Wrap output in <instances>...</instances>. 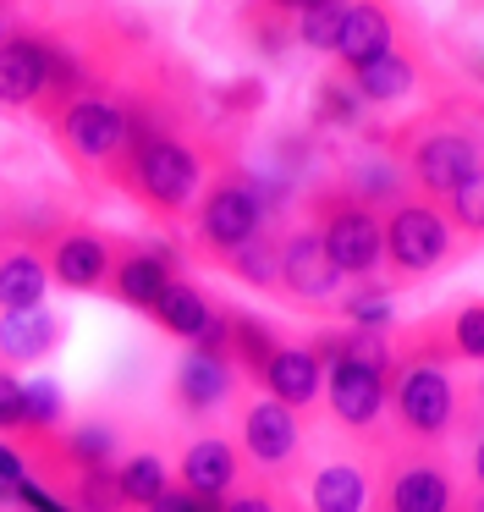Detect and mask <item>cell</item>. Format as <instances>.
I'll list each match as a JSON object with an SVG mask.
<instances>
[{
  "label": "cell",
  "instance_id": "1",
  "mask_svg": "<svg viewBox=\"0 0 484 512\" xmlns=\"http://www.w3.org/2000/svg\"><path fill=\"white\" fill-rule=\"evenodd\" d=\"M385 402L396 408L402 435H413L418 446H440L451 435V424H457L462 386L451 380L446 364H407V358H396L391 380H385Z\"/></svg>",
  "mask_w": 484,
  "mask_h": 512
},
{
  "label": "cell",
  "instance_id": "2",
  "mask_svg": "<svg viewBox=\"0 0 484 512\" xmlns=\"http://www.w3.org/2000/svg\"><path fill=\"white\" fill-rule=\"evenodd\" d=\"M451 254V221L424 199H402L380 221V259H391V270L402 281H418L429 270H440Z\"/></svg>",
  "mask_w": 484,
  "mask_h": 512
},
{
  "label": "cell",
  "instance_id": "3",
  "mask_svg": "<svg viewBox=\"0 0 484 512\" xmlns=\"http://www.w3.org/2000/svg\"><path fill=\"white\" fill-rule=\"evenodd\" d=\"M127 171H132V193H138L143 204H154V210H165V215L187 210L198 182H204V160H198V149H187L182 138H138Z\"/></svg>",
  "mask_w": 484,
  "mask_h": 512
},
{
  "label": "cell",
  "instance_id": "4",
  "mask_svg": "<svg viewBox=\"0 0 484 512\" xmlns=\"http://www.w3.org/2000/svg\"><path fill=\"white\" fill-rule=\"evenodd\" d=\"M264 232V199L253 177H226L209 188V199L198 204V243L215 254V265H226L242 243Z\"/></svg>",
  "mask_w": 484,
  "mask_h": 512
},
{
  "label": "cell",
  "instance_id": "5",
  "mask_svg": "<svg viewBox=\"0 0 484 512\" xmlns=\"http://www.w3.org/2000/svg\"><path fill=\"white\" fill-rule=\"evenodd\" d=\"M319 243H325L330 265L341 276H374L380 270V215L363 199H325V221H319Z\"/></svg>",
  "mask_w": 484,
  "mask_h": 512
},
{
  "label": "cell",
  "instance_id": "6",
  "mask_svg": "<svg viewBox=\"0 0 484 512\" xmlns=\"http://www.w3.org/2000/svg\"><path fill=\"white\" fill-rule=\"evenodd\" d=\"M380 512H457V479L440 457L407 452L385 468Z\"/></svg>",
  "mask_w": 484,
  "mask_h": 512
},
{
  "label": "cell",
  "instance_id": "7",
  "mask_svg": "<svg viewBox=\"0 0 484 512\" xmlns=\"http://www.w3.org/2000/svg\"><path fill=\"white\" fill-rule=\"evenodd\" d=\"M275 281H281V287L292 292L303 309H319V303L336 298L341 270L330 265L325 243H319L314 232H292L281 248H275Z\"/></svg>",
  "mask_w": 484,
  "mask_h": 512
},
{
  "label": "cell",
  "instance_id": "8",
  "mask_svg": "<svg viewBox=\"0 0 484 512\" xmlns=\"http://www.w3.org/2000/svg\"><path fill=\"white\" fill-rule=\"evenodd\" d=\"M61 138L77 160L99 166V160L121 155V144H127V111L99 100V94H83V100H72L61 111Z\"/></svg>",
  "mask_w": 484,
  "mask_h": 512
},
{
  "label": "cell",
  "instance_id": "9",
  "mask_svg": "<svg viewBox=\"0 0 484 512\" xmlns=\"http://www.w3.org/2000/svg\"><path fill=\"white\" fill-rule=\"evenodd\" d=\"M479 177V138L473 133H457V127H446V133H429L424 144L413 149V182L429 193H457L462 182Z\"/></svg>",
  "mask_w": 484,
  "mask_h": 512
},
{
  "label": "cell",
  "instance_id": "10",
  "mask_svg": "<svg viewBox=\"0 0 484 512\" xmlns=\"http://www.w3.org/2000/svg\"><path fill=\"white\" fill-rule=\"evenodd\" d=\"M110 259H116L110 237L88 232V226H72V232H61L50 243L44 276H55V287H66V292H99L110 276Z\"/></svg>",
  "mask_w": 484,
  "mask_h": 512
},
{
  "label": "cell",
  "instance_id": "11",
  "mask_svg": "<svg viewBox=\"0 0 484 512\" xmlns=\"http://www.w3.org/2000/svg\"><path fill=\"white\" fill-rule=\"evenodd\" d=\"M385 380L369 364H325V402L336 413V424L347 430H374L385 413Z\"/></svg>",
  "mask_w": 484,
  "mask_h": 512
},
{
  "label": "cell",
  "instance_id": "12",
  "mask_svg": "<svg viewBox=\"0 0 484 512\" xmlns=\"http://www.w3.org/2000/svg\"><path fill=\"white\" fill-rule=\"evenodd\" d=\"M303 446V424L292 408H281L275 397H259L242 408V452L259 468H286Z\"/></svg>",
  "mask_w": 484,
  "mask_h": 512
},
{
  "label": "cell",
  "instance_id": "13",
  "mask_svg": "<svg viewBox=\"0 0 484 512\" xmlns=\"http://www.w3.org/2000/svg\"><path fill=\"white\" fill-rule=\"evenodd\" d=\"M176 474H182V490L198 501H226L231 490L242 485V452L231 441H220V435H204V441H193L182 452V463H176Z\"/></svg>",
  "mask_w": 484,
  "mask_h": 512
},
{
  "label": "cell",
  "instance_id": "14",
  "mask_svg": "<svg viewBox=\"0 0 484 512\" xmlns=\"http://www.w3.org/2000/svg\"><path fill=\"white\" fill-rule=\"evenodd\" d=\"M231 386H237V369H231L226 358H209V353H193V347H187V358L176 364L171 397L187 419H209V413L231 397Z\"/></svg>",
  "mask_w": 484,
  "mask_h": 512
},
{
  "label": "cell",
  "instance_id": "15",
  "mask_svg": "<svg viewBox=\"0 0 484 512\" xmlns=\"http://www.w3.org/2000/svg\"><path fill=\"white\" fill-rule=\"evenodd\" d=\"M165 281H171V254H165V248H127L121 259H110L105 287L116 292V303L149 314L154 298L165 292Z\"/></svg>",
  "mask_w": 484,
  "mask_h": 512
},
{
  "label": "cell",
  "instance_id": "16",
  "mask_svg": "<svg viewBox=\"0 0 484 512\" xmlns=\"http://www.w3.org/2000/svg\"><path fill=\"white\" fill-rule=\"evenodd\" d=\"M374 474L358 457H330L308 479V512H369Z\"/></svg>",
  "mask_w": 484,
  "mask_h": 512
},
{
  "label": "cell",
  "instance_id": "17",
  "mask_svg": "<svg viewBox=\"0 0 484 512\" xmlns=\"http://www.w3.org/2000/svg\"><path fill=\"white\" fill-rule=\"evenodd\" d=\"M259 386H264V397H275L292 413L314 408L319 402V358L308 353V347H275L264 375H259Z\"/></svg>",
  "mask_w": 484,
  "mask_h": 512
},
{
  "label": "cell",
  "instance_id": "18",
  "mask_svg": "<svg viewBox=\"0 0 484 512\" xmlns=\"http://www.w3.org/2000/svg\"><path fill=\"white\" fill-rule=\"evenodd\" d=\"M391 17H385V6H374V0H352L347 12H341V34H336V56L347 61V67H363V61L385 56L391 50Z\"/></svg>",
  "mask_w": 484,
  "mask_h": 512
},
{
  "label": "cell",
  "instance_id": "19",
  "mask_svg": "<svg viewBox=\"0 0 484 512\" xmlns=\"http://www.w3.org/2000/svg\"><path fill=\"white\" fill-rule=\"evenodd\" d=\"M209 314H215L209 292H204V287H193V281H182V276H171V281H165V292L154 298L149 320L160 325L165 336H176V342H193V336L209 325Z\"/></svg>",
  "mask_w": 484,
  "mask_h": 512
},
{
  "label": "cell",
  "instance_id": "20",
  "mask_svg": "<svg viewBox=\"0 0 484 512\" xmlns=\"http://www.w3.org/2000/svg\"><path fill=\"white\" fill-rule=\"evenodd\" d=\"M44 94V45L28 34L0 39V105H33Z\"/></svg>",
  "mask_w": 484,
  "mask_h": 512
},
{
  "label": "cell",
  "instance_id": "21",
  "mask_svg": "<svg viewBox=\"0 0 484 512\" xmlns=\"http://www.w3.org/2000/svg\"><path fill=\"white\" fill-rule=\"evenodd\" d=\"M308 353L319 358V369L325 364H369V369H380V375H391V364H396L385 331H358V325H347V331H319L314 342H308Z\"/></svg>",
  "mask_w": 484,
  "mask_h": 512
},
{
  "label": "cell",
  "instance_id": "22",
  "mask_svg": "<svg viewBox=\"0 0 484 512\" xmlns=\"http://www.w3.org/2000/svg\"><path fill=\"white\" fill-rule=\"evenodd\" d=\"M61 336H66V325L55 320L50 309L6 314V320H0V353H6V364H33V358H44Z\"/></svg>",
  "mask_w": 484,
  "mask_h": 512
},
{
  "label": "cell",
  "instance_id": "23",
  "mask_svg": "<svg viewBox=\"0 0 484 512\" xmlns=\"http://www.w3.org/2000/svg\"><path fill=\"white\" fill-rule=\"evenodd\" d=\"M44 292H50V276H44V259L17 248V254L0 259V314H28L44 309Z\"/></svg>",
  "mask_w": 484,
  "mask_h": 512
},
{
  "label": "cell",
  "instance_id": "24",
  "mask_svg": "<svg viewBox=\"0 0 484 512\" xmlns=\"http://www.w3.org/2000/svg\"><path fill=\"white\" fill-rule=\"evenodd\" d=\"M275 347H281V336H275L259 314H242V309L231 314L226 309V358H231V369H242V375L259 380Z\"/></svg>",
  "mask_w": 484,
  "mask_h": 512
},
{
  "label": "cell",
  "instance_id": "25",
  "mask_svg": "<svg viewBox=\"0 0 484 512\" xmlns=\"http://www.w3.org/2000/svg\"><path fill=\"white\" fill-rule=\"evenodd\" d=\"M413 61L407 56H396V50H385V56H374V61H363V67H352V94L358 100H374V105H385V100H402L407 89H413Z\"/></svg>",
  "mask_w": 484,
  "mask_h": 512
},
{
  "label": "cell",
  "instance_id": "26",
  "mask_svg": "<svg viewBox=\"0 0 484 512\" xmlns=\"http://www.w3.org/2000/svg\"><path fill=\"white\" fill-rule=\"evenodd\" d=\"M165 485H171V474H165V463L154 452H138V457H127V463L116 468V496H121L127 512H143Z\"/></svg>",
  "mask_w": 484,
  "mask_h": 512
},
{
  "label": "cell",
  "instance_id": "27",
  "mask_svg": "<svg viewBox=\"0 0 484 512\" xmlns=\"http://www.w3.org/2000/svg\"><path fill=\"white\" fill-rule=\"evenodd\" d=\"M66 501H72V512H127L116 496V468H77L72 485L61 490Z\"/></svg>",
  "mask_w": 484,
  "mask_h": 512
},
{
  "label": "cell",
  "instance_id": "28",
  "mask_svg": "<svg viewBox=\"0 0 484 512\" xmlns=\"http://www.w3.org/2000/svg\"><path fill=\"white\" fill-rule=\"evenodd\" d=\"M61 413H66L61 386L55 380H33V386H22V424L11 435H50L61 424Z\"/></svg>",
  "mask_w": 484,
  "mask_h": 512
},
{
  "label": "cell",
  "instance_id": "29",
  "mask_svg": "<svg viewBox=\"0 0 484 512\" xmlns=\"http://www.w3.org/2000/svg\"><path fill=\"white\" fill-rule=\"evenodd\" d=\"M336 309H341V320L358 325V331H391V320H396V314H391V298H385V287H374L369 276H363V287L347 292Z\"/></svg>",
  "mask_w": 484,
  "mask_h": 512
},
{
  "label": "cell",
  "instance_id": "30",
  "mask_svg": "<svg viewBox=\"0 0 484 512\" xmlns=\"http://www.w3.org/2000/svg\"><path fill=\"white\" fill-rule=\"evenodd\" d=\"M61 446H66V463L72 468H105L116 457V430L110 424H77Z\"/></svg>",
  "mask_w": 484,
  "mask_h": 512
},
{
  "label": "cell",
  "instance_id": "31",
  "mask_svg": "<svg viewBox=\"0 0 484 512\" xmlns=\"http://www.w3.org/2000/svg\"><path fill=\"white\" fill-rule=\"evenodd\" d=\"M226 270L237 281H248V287H275V237H253V243H242L237 254L226 259Z\"/></svg>",
  "mask_w": 484,
  "mask_h": 512
},
{
  "label": "cell",
  "instance_id": "32",
  "mask_svg": "<svg viewBox=\"0 0 484 512\" xmlns=\"http://www.w3.org/2000/svg\"><path fill=\"white\" fill-rule=\"evenodd\" d=\"M446 336H451V353L468 358V364H479L484 358V309L479 303H462V309L446 320Z\"/></svg>",
  "mask_w": 484,
  "mask_h": 512
},
{
  "label": "cell",
  "instance_id": "33",
  "mask_svg": "<svg viewBox=\"0 0 484 512\" xmlns=\"http://www.w3.org/2000/svg\"><path fill=\"white\" fill-rule=\"evenodd\" d=\"M341 0H319V6H303V45L314 50H336V34H341Z\"/></svg>",
  "mask_w": 484,
  "mask_h": 512
},
{
  "label": "cell",
  "instance_id": "34",
  "mask_svg": "<svg viewBox=\"0 0 484 512\" xmlns=\"http://www.w3.org/2000/svg\"><path fill=\"white\" fill-rule=\"evenodd\" d=\"M11 507H22V512H72V501H66L61 490H50L44 479L22 474L17 485H11Z\"/></svg>",
  "mask_w": 484,
  "mask_h": 512
},
{
  "label": "cell",
  "instance_id": "35",
  "mask_svg": "<svg viewBox=\"0 0 484 512\" xmlns=\"http://www.w3.org/2000/svg\"><path fill=\"white\" fill-rule=\"evenodd\" d=\"M446 199H451V221H457L462 232H479L484 226V177L462 182V188L446 193Z\"/></svg>",
  "mask_w": 484,
  "mask_h": 512
},
{
  "label": "cell",
  "instance_id": "36",
  "mask_svg": "<svg viewBox=\"0 0 484 512\" xmlns=\"http://www.w3.org/2000/svg\"><path fill=\"white\" fill-rule=\"evenodd\" d=\"M358 94H352V83H325V89H319V122H341L347 127L352 116H358Z\"/></svg>",
  "mask_w": 484,
  "mask_h": 512
},
{
  "label": "cell",
  "instance_id": "37",
  "mask_svg": "<svg viewBox=\"0 0 484 512\" xmlns=\"http://www.w3.org/2000/svg\"><path fill=\"white\" fill-rule=\"evenodd\" d=\"M220 512H281V501H275L270 485H237L220 501Z\"/></svg>",
  "mask_w": 484,
  "mask_h": 512
},
{
  "label": "cell",
  "instance_id": "38",
  "mask_svg": "<svg viewBox=\"0 0 484 512\" xmlns=\"http://www.w3.org/2000/svg\"><path fill=\"white\" fill-rule=\"evenodd\" d=\"M143 512H220V501H198V496H187L182 485H165Z\"/></svg>",
  "mask_w": 484,
  "mask_h": 512
},
{
  "label": "cell",
  "instance_id": "39",
  "mask_svg": "<svg viewBox=\"0 0 484 512\" xmlns=\"http://www.w3.org/2000/svg\"><path fill=\"white\" fill-rule=\"evenodd\" d=\"M22 424V380L11 375V369H0V430H17Z\"/></svg>",
  "mask_w": 484,
  "mask_h": 512
},
{
  "label": "cell",
  "instance_id": "40",
  "mask_svg": "<svg viewBox=\"0 0 484 512\" xmlns=\"http://www.w3.org/2000/svg\"><path fill=\"white\" fill-rule=\"evenodd\" d=\"M28 474V463H22V452L11 441H0V485H17V479Z\"/></svg>",
  "mask_w": 484,
  "mask_h": 512
},
{
  "label": "cell",
  "instance_id": "41",
  "mask_svg": "<svg viewBox=\"0 0 484 512\" xmlns=\"http://www.w3.org/2000/svg\"><path fill=\"white\" fill-rule=\"evenodd\" d=\"M0 39H6V17H0Z\"/></svg>",
  "mask_w": 484,
  "mask_h": 512
},
{
  "label": "cell",
  "instance_id": "42",
  "mask_svg": "<svg viewBox=\"0 0 484 512\" xmlns=\"http://www.w3.org/2000/svg\"><path fill=\"white\" fill-rule=\"evenodd\" d=\"M281 512H297V507H281Z\"/></svg>",
  "mask_w": 484,
  "mask_h": 512
}]
</instances>
